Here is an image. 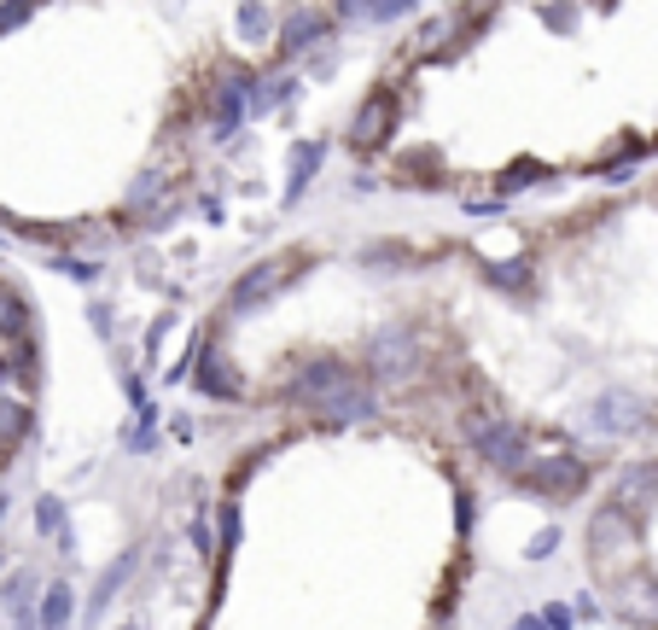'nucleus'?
Instances as JSON below:
<instances>
[{
    "instance_id": "9",
    "label": "nucleus",
    "mask_w": 658,
    "mask_h": 630,
    "mask_svg": "<svg viewBox=\"0 0 658 630\" xmlns=\"http://www.w3.org/2000/svg\"><path fill=\"white\" fill-rule=\"evenodd\" d=\"M594 426H601V433H635V426H641V409H635L629 397H606L601 409H594Z\"/></svg>"
},
{
    "instance_id": "13",
    "label": "nucleus",
    "mask_w": 658,
    "mask_h": 630,
    "mask_svg": "<svg viewBox=\"0 0 658 630\" xmlns=\"http://www.w3.org/2000/svg\"><path fill=\"white\" fill-rule=\"evenodd\" d=\"M35 525H41V532H58V543L71 548V532H65V502L41 496V508H35Z\"/></svg>"
},
{
    "instance_id": "8",
    "label": "nucleus",
    "mask_w": 658,
    "mask_h": 630,
    "mask_svg": "<svg viewBox=\"0 0 658 630\" xmlns=\"http://www.w3.org/2000/svg\"><path fill=\"white\" fill-rule=\"evenodd\" d=\"M129 573H134V555H122V560L111 566V573H106V578L94 584V596H88V619H99V613H106V607L117 601V589L129 584Z\"/></svg>"
},
{
    "instance_id": "11",
    "label": "nucleus",
    "mask_w": 658,
    "mask_h": 630,
    "mask_svg": "<svg viewBox=\"0 0 658 630\" xmlns=\"http://www.w3.org/2000/svg\"><path fill=\"white\" fill-rule=\"evenodd\" d=\"M71 613H76V607H71V589H65V584H53L47 596H41V613H35V619L47 624V630H65Z\"/></svg>"
},
{
    "instance_id": "17",
    "label": "nucleus",
    "mask_w": 658,
    "mask_h": 630,
    "mask_svg": "<svg viewBox=\"0 0 658 630\" xmlns=\"http://www.w3.org/2000/svg\"><path fill=\"white\" fill-rule=\"evenodd\" d=\"M0 555H7V543H0Z\"/></svg>"
},
{
    "instance_id": "16",
    "label": "nucleus",
    "mask_w": 658,
    "mask_h": 630,
    "mask_svg": "<svg viewBox=\"0 0 658 630\" xmlns=\"http://www.w3.org/2000/svg\"><path fill=\"white\" fill-rule=\"evenodd\" d=\"M0 520H7V496H0Z\"/></svg>"
},
{
    "instance_id": "2",
    "label": "nucleus",
    "mask_w": 658,
    "mask_h": 630,
    "mask_svg": "<svg viewBox=\"0 0 658 630\" xmlns=\"http://www.w3.org/2000/svg\"><path fill=\"white\" fill-rule=\"evenodd\" d=\"M507 479L519 484L525 496H548V502H571V496L589 491V467H583V456H525Z\"/></svg>"
},
{
    "instance_id": "15",
    "label": "nucleus",
    "mask_w": 658,
    "mask_h": 630,
    "mask_svg": "<svg viewBox=\"0 0 658 630\" xmlns=\"http://www.w3.org/2000/svg\"><path fill=\"white\" fill-rule=\"evenodd\" d=\"M12 450H18V438H7V433H0V473H7V461H12Z\"/></svg>"
},
{
    "instance_id": "3",
    "label": "nucleus",
    "mask_w": 658,
    "mask_h": 630,
    "mask_svg": "<svg viewBox=\"0 0 658 630\" xmlns=\"http://www.w3.org/2000/svg\"><path fill=\"white\" fill-rule=\"evenodd\" d=\"M466 444H472V450H478L489 467H501V473H513V467L525 461L519 420H501V415H489V409H472V415H466Z\"/></svg>"
},
{
    "instance_id": "5",
    "label": "nucleus",
    "mask_w": 658,
    "mask_h": 630,
    "mask_svg": "<svg viewBox=\"0 0 658 630\" xmlns=\"http://www.w3.org/2000/svg\"><path fill=\"white\" fill-rule=\"evenodd\" d=\"M397 117H402V99H397V88H374V94L362 99L356 124H349V147H356V152H374V147H385V140L397 135Z\"/></svg>"
},
{
    "instance_id": "10",
    "label": "nucleus",
    "mask_w": 658,
    "mask_h": 630,
    "mask_svg": "<svg viewBox=\"0 0 658 630\" xmlns=\"http://www.w3.org/2000/svg\"><path fill=\"white\" fill-rule=\"evenodd\" d=\"M18 333H30V303L0 280V339H18Z\"/></svg>"
},
{
    "instance_id": "7",
    "label": "nucleus",
    "mask_w": 658,
    "mask_h": 630,
    "mask_svg": "<svg viewBox=\"0 0 658 630\" xmlns=\"http://www.w3.org/2000/svg\"><path fill=\"white\" fill-rule=\"evenodd\" d=\"M292 263L298 257H262L257 269H245V280H234V287H228V310H257V303L269 298L285 275H292Z\"/></svg>"
},
{
    "instance_id": "6",
    "label": "nucleus",
    "mask_w": 658,
    "mask_h": 630,
    "mask_svg": "<svg viewBox=\"0 0 658 630\" xmlns=\"http://www.w3.org/2000/svg\"><path fill=\"white\" fill-rule=\"evenodd\" d=\"M193 385H198L204 397H222V403H239V392H245V385H239V369L228 362V351H222V344H211V339L198 344Z\"/></svg>"
},
{
    "instance_id": "4",
    "label": "nucleus",
    "mask_w": 658,
    "mask_h": 630,
    "mask_svg": "<svg viewBox=\"0 0 658 630\" xmlns=\"http://www.w3.org/2000/svg\"><path fill=\"white\" fill-rule=\"evenodd\" d=\"M425 362V339L414 328H385L374 344H367V369L374 380H408Z\"/></svg>"
},
{
    "instance_id": "12",
    "label": "nucleus",
    "mask_w": 658,
    "mask_h": 630,
    "mask_svg": "<svg viewBox=\"0 0 658 630\" xmlns=\"http://www.w3.org/2000/svg\"><path fill=\"white\" fill-rule=\"evenodd\" d=\"M30 589H35V573H12V584H0V601L18 613V624H30Z\"/></svg>"
},
{
    "instance_id": "14",
    "label": "nucleus",
    "mask_w": 658,
    "mask_h": 630,
    "mask_svg": "<svg viewBox=\"0 0 658 630\" xmlns=\"http://www.w3.org/2000/svg\"><path fill=\"white\" fill-rule=\"evenodd\" d=\"M315 164H321V147H298V170H292V193H285V199H298L303 188H310Z\"/></svg>"
},
{
    "instance_id": "1",
    "label": "nucleus",
    "mask_w": 658,
    "mask_h": 630,
    "mask_svg": "<svg viewBox=\"0 0 658 630\" xmlns=\"http://www.w3.org/2000/svg\"><path fill=\"white\" fill-rule=\"evenodd\" d=\"M280 397L310 409V415H338V420L374 415V385L349 369V362H303V369L285 380Z\"/></svg>"
}]
</instances>
